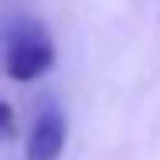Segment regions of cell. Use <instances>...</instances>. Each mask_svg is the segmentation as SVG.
I'll list each match as a JSON object with an SVG mask.
<instances>
[{"label": "cell", "instance_id": "6da1fadb", "mask_svg": "<svg viewBox=\"0 0 160 160\" xmlns=\"http://www.w3.org/2000/svg\"><path fill=\"white\" fill-rule=\"evenodd\" d=\"M55 65V44L38 24H21L14 28L7 51H3V68L14 82H34Z\"/></svg>", "mask_w": 160, "mask_h": 160}, {"label": "cell", "instance_id": "3957f363", "mask_svg": "<svg viewBox=\"0 0 160 160\" xmlns=\"http://www.w3.org/2000/svg\"><path fill=\"white\" fill-rule=\"evenodd\" d=\"M14 133H17V119H14V109L0 99V143L3 140H14Z\"/></svg>", "mask_w": 160, "mask_h": 160}, {"label": "cell", "instance_id": "7a4b0ae2", "mask_svg": "<svg viewBox=\"0 0 160 160\" xmlns=\"http://www.w3.org/2000/svg\"><path fill=\"white\" fill-rule=\"evenodd\" d=\"M65 136H68L65 116L58 109H44L28 136V160H58L65 150Z\"/></svg>", "mask_w": 160, "mask_h": 160}]
</instances>
